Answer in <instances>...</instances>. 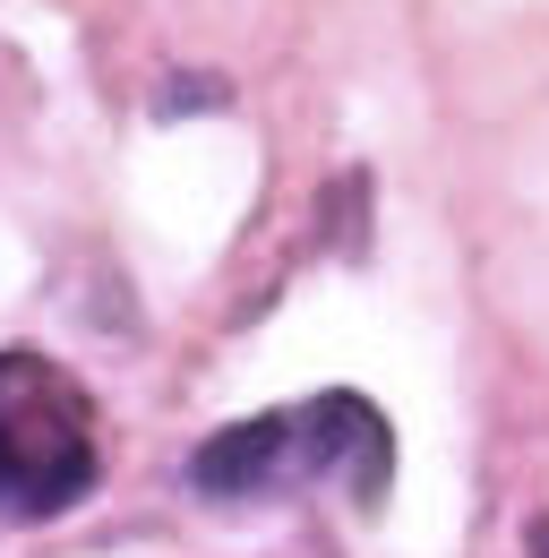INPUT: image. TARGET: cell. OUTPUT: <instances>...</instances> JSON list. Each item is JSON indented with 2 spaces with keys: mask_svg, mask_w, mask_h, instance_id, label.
<instances>
[{
  "mask_svg": "<svg viewBox=\"0 0 549 558\" xmlns=\"http://www.w3.org/2000/svg\"><path fill=\"white\" fill-rule=\"evenodd\" d=\"M301 482L292 473V413H258L215 429L198 456H190V489L198 498H267V489Z\"/></svg>",
  "mask_w": 549,
  "mask_h": 558,
  "instance_id": "3",
  "label": "cell"
},
{
  "mask_svg": "<svg viewBox=\"0 0 549 558\" xmlns=\"http://www.w3.org/2000/svg\"><path fill=\"white\" fill-rule=\"evenodd\" d=\"M524 558H549V515H533V524H524Z\"/></svg>",
  "mask_w": 549,
  "mask_h": 558,
  "instance_id": "4",
  "label": "cell"
},
{
  "mask_svg": "<svg viewBox=\"0 0 549 558\" xmlns=\"http://www.w3.org/2000/svg\"><path fill=\"white\" fill-rule=\"evenodd\" d=\"M387 464H395V438H387V421L369 396H309V404H292V473L301 482H352L361 489V507H378L387 498Z\"/></svg>",
  "mask_w": 549,
  "mask_h": 558,
  "instance_id": "2",
  "label": "cell"
},
{
  "mask_svg": "<svg viewBox=\"0 0 549 558\" xmlns=\"http://www.w3.org/2000/svg\"><path fill=\"white\" fill-rule=\"evenodd\" d=\"M103 482L95 404L44 352H0V524H44L86 507Z\"/></svg>",
  "mask_w": 549,
  "mask_h": 558,
  "instance_id": "1",
  "label": "cell"
}]
</instances>
